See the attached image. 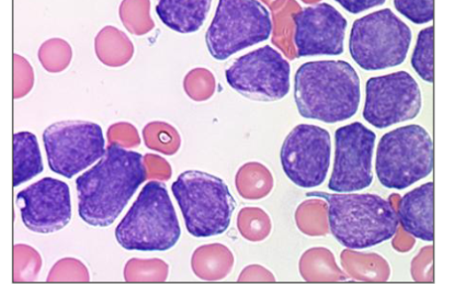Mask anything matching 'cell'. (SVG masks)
<instances>
[{
    "label": "cell",
    "mask_w": 454,
    "mask_h": 297,
    "mask_svg": "<svg viewBox=\"0 0 454 297\" xmlns=\"http://www.w3.org/2000/svg\"><path fill=\"white\" fill-rule=\"evenodd\" d=\"M43 141L50 168L69 179L98 162L106 153L104 132L95 122H56L44 130Z\"/></svg>",
    "instance_id": "cell-9"
},
{
    "label": "cell",
    "mask_w": 454,
    "mask_h": 297,
    "mask_svg": "<svg viewBox=\"0 0 454 297\" xmlns=\"http://www.w3.org/2000/svg\"><path fill=\"white\" fill-rule=\"evenodd\" d=\"M434 184L427 182L404 194L399 204L397 219L403 231L425 242L434 238Z\"/></svg>",
    "instance_id": "cell-16"
},
{
    "label": "cell",
    "mask_w": 454,
    "mask_h": 297,
    "mask_svg": "<svg viewBox=\"0 0 454 297\" xmlns=\"http://www.w3.org/2000/svg\"><path fill=\"white\" fill-rule=\"evenodd\" d=\"M146 176L142 154L110 145L100 161L75 181L79 216L90 226L113 224Z\"/></svg>",
    "instance_id": "cell-1"
},
{
    "label": "cell",
    "mask_w": 454,
    "mask_h": 297,
    "mask_svg": "<svg viewBox=\"0 0 454 297\" xmlns=\"http://www.w3.org/2000/svg\"><path fill=\"white\" fill-rule=\"evenodd\" d=\"M293 20L299 57L343 54L348 20L336 8L317 4L302 9Z\"/></svg>",
    "instance_id": "cell-15"
},
{
    "label": "cell",
    "mask_w": 454,
    "mask_h": 297,
    "mask_svg": "<svg viewBox=\"0 0 454 297\" xmlns=\"http://www.w3.org/2000/svg\"><path fill=\"white\" fill-rule=\"evenodd\" d=\"M34 85V72L24 57L14 54V98L27 96Z\"/></svg>",
    "instance_id": "cell-22"
},
{
    "label": "cell",
    "mask_w": 454,
    "mask_h": 297,
    "mask_svg": "<svg viewBox=\"0 0 454 297\" xmlns=\"http://www.w3.org/2000/svg\"><path fill=\"white\" fill-rule=\"evenodd\" d=\"M332 137L314 124H300L284 141L280 161L284 174L303 189L319 187L331 167Z\"/></svg>",
    "instance_id": "cell-12"
},
{
    "label": "cell",
    "mask_w": 454,
    "mask_h": 297,
    "mask_svg": "<svg viewBox=\"0 0 454 297\" xmlns=\"http://www.w3.org/2000/svg\"><path fill=\"white\" fill-rule=\"evenodd\" d=\"M21 221L34 233L51 234L63 230L72 220L71 191L67 183L45 177L17 196Z\"/></svg>",
    "instance_id": "cell-14"
},
{
    "label": "cell",
    "mask_w": 454,
    "mask_h": 297,
    "mask_svg": "<svg viewBox=\"0 0 454 297\" xmlns=\"http://www.w3.org/2000/svg\"><path fill=\"white\" fill-rule=\"evenodd\" d=\"M434 163V142L421 125L395 129L379 143L376 171L385 188L404 190L414 185L433 173Z\"/></svg>",
    "instance_id": "cell-6"
},
{
    "label": "cell",
    "mask_w": 454,
    "mask_h": 297,
    "mask_svg": "<svg viewBox=\"0 0 454 297\" xmlns=\"http://www.w3.org/2000/svg\"><path fill=\"white\" fill-rule=\"evenodd\" d=\"M212 0H158L155 11L163 24L181 34L195 33L207 20Z\"/></svg>",
    "instance_id": "cell-17"
},
{
    "label": "cell",
    "mask_w": 454,
    "mask_h": 297,
    "mask_svg": "<svg viewBox=\"0 0 454 297\" xmlns=\"http://www.w3.org/2000/svg\"><path fill=\"white\" fill-rule=\"evenodd\" d=\"M434 27H427L418 34L416 47L411 57L414 71L424 82L434 83Z\"/></svg>",
    "instance_id": "cell-19"
},
{
    "label": "cell",
    "mask_w": 454,
    "mask_h": 297,
    "mask_svg": "<svg viewBox=\"0 0 454 297\" xmlns=\"http://www.w3.org/2000/svg\"><path fill=\"white\" fill-rule=\"evenodd\" d=\"M38 57L45 71L60 73L69 66L72 51L70 45L65 41L51 39L41 45Z\"/></svg>",
    "instance_id": "cell-20"
},
{
    "label": "cell",
    "mask_w": 454,
    "mask_h": 297,
    "mask_svg": "<svg viewBox=\"0 0 454 297\" xmlns=\"http://www.w3.org/2000/svg\"><path fill=\"white\" fill-rule=\"evenodd\" d=\"M225 78L245 98L278 101L289 94L291 66L280 52L265 45L234 60L225 71Z\"/></svg>",
    "instance_id": "cell-10"
},
{
    "label": "cell",
    "mask_w": 454,
    "mask_h": 297,
    "mask_svg": "<svg viewBox=\"0 0 454 297\" xmlns=\"http://www.w3.org/2000/svg\"><path fill=\"white\" fill-rule=\"evenodd\" d=\"M271 31L270 12L258 0H219L206 41L213 59L223 61L267 41Z\"/></svg>",
    "instance_id": "cell-8"
},
{
    "label": "cell",
    "mask_w": 454,
    "mask_h": 297,
    "mask_svg": "<svg viewBox=\"0 0 454 297\" xmlns=\"http://www.w3.org/2000/svg\"><path fill=\"white\" fill-rule=\"evenodd\" d=\"M13 155L14 187H19L43 173V159L35 135L27 131L14 134Z\"/></svg>",
    "instance_id": "cell-18"
},
{
    "label": "cell",
    "mask_w": 454,
    "mask_h": 297,
    "mask_svg": "<svg viewBox=\"0 0 454 297\" xmlns=\"http://www.w3.org/2000/svg\"><path fill=\"white\" fill-rule=\"evenodd\" d=\"M115 236L127 250L166 251L177 244L181 228L163 183H147L117 226Z\"/></svg>",
    "instance_id": "cell-4"
},
{
    "label": "cell",
    "mask_w": 454,
    "mask_h": 297,
    "mask_svg": "<svg viewBox=\"0 0 454 297\" xmlns=\"http://www.w3.org/2000/svg\"><path fill=\"white\" fill-rule=\"evenodd\" d=\"M397 12L415 25H426L434 17V0H394Z\"/></svg>",
    "instance_id": "cell-21"
},
{
    "label": "cell",
    "mask_w": 454,
    "mask_h": 297,
    "mask_svg": "<svg viewBox=\"0 0 454 297\" xmlns=\"http://www.w3.org/2000/svg\"><path fill=\"white\" fill-rule=\"evenodd\" d=\"M328 204L329 227L334 238L349 249H365L389 241L399 228L390 201L372 193L310 192Z\"/></svg>",
    "instance_id": "cell-3"
},
{
    "label": "cell",
    "mask_w": 454,
    "mask_h": 297,
    "mask_svg": "<svg viewBox=\"0 0 454 297\" xmlns=\"http://www.w3.org/2000/svg\"><path fill=\"white\" fill-rule=\"evenodd\" d=\"M377 135L359 121L335 132V159L328 189L354 192L372 184V156Z\"/></svg>",
    "instance_id": "cell-13"
},
{
    "label": "cell",
    "mask_w": 454,
    "mask_h": 297,
    "mask_svg": "<svg viewBox=\"0 0 454 297\" xmlns=\"http://www.w3.org/2000/svg\"><path fill=\"white\" fill-rule=\"evenodd\" d=\"M411 42V27L391 9H382L355 21L348 47L362 70L374 72L402 65Z\"/></svg>",
    "instance_id": "cell-7"
},
{
    "label": "cell",
    "mask_w": 454,
    "mask_h": 297,
    "mask_svg": "<svg viewBox=\"0 0 454 297\" xmlns=\"http://www.w3.org/2000/svg\"><path fill=\"white\" fill-rule=\"evenodd\" d=\"M423 107L421 89L407 72L372 77L366 83L363 118L378 129L416 119Z\"/></svg>",
    "instance_id": "cell-11"
},
{
    "label": "cell",
    "mask_w": 454,
    "mask_h": 297,
    "mask_svg": "<svg viewBox=\"0 0 454 297\" xmlns=\"http://www.w3.org/2000/svg\"><path fill=\"white\" fill-rule=\"evenodd\" d=\"M294 101L304 119L334 124L356 115L361 82L355 67L345 61H314L301 65L294 75Z\"/></svg>",
    "instance_id": "cell-2"
},
{
    "label": "cell",
    "mask_w": 454,
    "mask_h": 297,
    "mask_svg": "<svg viewBox=\"0 0 454 297\" xmlns=\"http://www.w3.org/2000/svg\"><path fill=\"white\" fill-rule=\"evenodd\" d=\"M340 6L350 14H360L369 9L381 6L386 0H335Z\"/></svg>",
    "instance_id": "cell-23"
},
{
    "label": "cell",
    "mask_w": 454,
    "mask_h": 297,
    "mask_svg": "<svg viewBox=\"0 0 454 297\" xmlns=\"http://www.w3.org/2000/svg\"><path fill=\"white\" fill-rule=\"evenodd\" d=\"M187 231L196 238L223 234L236 208L225 182L200 170H187L172 185Z\"/></svg>",
    "instance_id": "cell-5"
}]
</instances>
